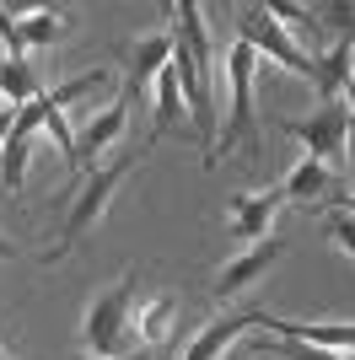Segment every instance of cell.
<instances>
[{"mask_svg": "<svg viewBox=\"0 0 355 360\" xmlns=\"http://www.w3.org/2000/svg\"><path fill=\"white\" fill-rule=\"evenodd\" d=\"M259 54L248 44H232L226 54V97H232V113H226V129L216 140V162L232 156V150H248V156H264V124H259V103H253V81H259Z\"/></svg>", "mask_w": 355, "mask_h": 360, "instance_id": "1", "label": "cell"}, {"mask_svg": "<svg viewBox=\"0 0 355 360\" xmlns=\"http://www.w3.org/2000/svg\"><path fill=\"white\" fill-rule=\"evenodd\" d=\"M146 150H151V146H146ZM146 150H124V156H113V162H97V167H92V178L70 194V210H65V226H59V248H49V264H54V258H65L75 242L92 231V226L103 221V210H108V199H113V188L130 178L140 162H146Z\"/></svg>", "mask_w": 355, "mask_h": 360, "instance_id": "2", "label": "cell"}, {"mask_svg": "<svg viewBox=\"0 0 355 360\" xmlns=\"http://www.w3.org/2000/svg\"><path fill=\"white\" fill-rule=\"evenodd\" d=\"M135 296H140V269H130L113 290L87 307V323H81V339H87L92 360H124V355H140L130 345V323H135Z\"/></svg>", "mask_w": 355, "mask_h": 360, "instance_id": "3", "label": "cell"}, {"mask_svg": "<svg viewBox=\"0 0 355 360\" xmlns=\"http://www.w3.org/2000/svg\"><path fill=\"white\" fill-rule=\"evenodd\" d=\"M237 44H248L259 60H275L280 70H291V75H301V81H312V60L291 44V32H285L280 22L264 11V6H237Z\"/></svg>", "mask_w": 355, "mask_h": 360, "instance_id": "4", "label": "cell"}, {"mask_svg": "<svg viewBox=\"0 0 355 360\" xmlns=\"http://www.w3.org/2000/svg\"><path fill=\"white\" fill-rule=\"evenodd\" d=\"M291 140H301L307 146V156L312 162H323V167H334V162H344V135H350V103H318L307 113V119H285L280 124Z\"/></svg>", "mask_w": 355, "mask_h": 360, "instance_id": "5", "label": "cell"}, {"mask_svg": "<svg viewBox=\"0 0 355 360\" xmlns=\"http://www.w3.org/2000/svg\"><path fill=\"white\" fill-rule=\"evenodd\" d=\"M285 210V194L280 188H248V194H232V205H226V237L232 242H264L275 237L269 226H275V215Z\"/></svg>", "mask_w": 355, "mask_h": 360, "instance_id": "6", "label": "cell"}, {"mask_svg": "<svg viewBox=\"0 0 355 360\" xmlns=\"http://www.w3.org/2000/svg\"><path fill=\"white\" fill-rule=\"evenodd\" d=\"M285 253V237H264V242H253L248 253H237L232 264H221V274H216V285H210V296L216 301H232L237 290H248L253 280H264L269 269H275V258Z\"/></svg>", "mask_w": 355, "mask_h": 360, "instance_id": "7", "label": "cell"}, {"mask_svg": "<svg viewBox=\"0 0 355 360\" xmlns=\"http://www.w3.org/2000/svg\"><path fill=\"white\" fill-rule=\"evenodd\" d=\"M130 108H135V91H130V86H118L113 103H108L103 113H97V119H92L87 129L75 135V172H81V167H97V156H103V150L113 146L118 135H124V124H130Z\"/></svg>", "mask_w": 355, "mask_h": 360, "instance_id": "8", "label": "cell"}, {"mask_svg": "<svg viewBox=\"0 0 355 360\" xmlns=\"http://www.w3.org/2000/svg\"><path fill=\"white\" fill-rule=\"evenodd\" d=\"M259 328H264V333H280V339H296V345L350 349V355H355V323H296V317L264 312V323H259Z\"/></svg>", "mask_w": 355, "mask_h": 360, "instance_id": "9", "label": "cell"}, {"mask_svg": "<svg viewBox=\"0 0 355 360\" xmlns=\"http://www.w3.org/2000/svg\"><path fill=\"white\" fill-rule=\"evenodd\" d=\"M350 81H355V44H350V38H334V49H323V54L312 60V86H318V103H340Z\"/></svg>", "mask_w": 355, "mask_h": 360, "instance_id": "10", "label": "cell"}, {"mask_svg": "<svg viewBox=\"0 0 355 360\" xmlns=\"http://www.w3.org/2000/svg\"><path fill=\"white\" fill-rule=\"evenodd\" d=\"M264 323V312H242V317H221V323H205V328L194 333V345L183 349V360H221L226 349L242 339V333H253Z\"/></svg>", "mask_w": 355, "mask_h": 360, "instance_id": "11", "label": "cell"}, {"mask_svg": "<svg viewBox=\"0 0 355 360\" xmlns=\"http://www.w3.org/2000/svg\"><path fill=\"white\" fill-rule=\"evenodd\" d=\"M280 194L291 199V205H323L328 194H334V172H328L323 162H312V156H301V162L285 172Z\"/></svg>", "mask_w": 355, "mask_h": 360, "instance_id": "12", "label": "cell"}, {"mask_svg": "<svg viewBox=\"0 0 355 360\" xmlns=\"http://www.w3.org/2000/svg\"><path fill=\"white\" fill-rule=\"evenodd\" d=\"M167 60H173V32H156V38H146V44L135 49V65H130V75H124V86L140 97L146 86H156V75L167 70Z\"/></svg>", "mask_w": 355, "mask_h": 360, "instance_id": "13", "label": "cell"}, {"mask_svg": "<svg viewBox=\"0 0 355 360\" xmlns=\"http://www.w3.org/2000/svg\"><path fill=\"white\" fill-rule=\"evenodd\" d=\"M65 27H70V16H65V11L38 6V11L16 16V44H22V54H27V49H49V44H59V38H65Z\"/></svg>", "mask_w": 355, "mask_h": 360, "instance_id": "14", "label": "cell"}, {"mask_svg": "<svg viewBox=\"0 0 355 360\" xmlns=\"http://www.w3.org/2000/svg\"><path fill=\"white\" fill-rule=\"evenodd\" d=\"M173 312H178V301H173V296H151L146 307L135 312V323H130V345L146 355V349L156 345L167 328H173Z\"/></svg>", "mask_w": 355, "mask_h": 360, "instance_id": "15", "label": "cell"}, {"mask_svg": "<svg viewBox=\"0 0 355 360\" xmlns=\"http://www.w3.org/2000/svg\"><path fill=\"white\" fill-rule=\"evenodd\" d=\"M0 97H6L11 108H27L32 97H44L38 70H32L27 60H11V54H6V60H0Z\"/></svg>", "mask_w": 355, "mask_h": 360, "instance_id": "16", "label": "cell"}, {"mask_svg": "<svg viewBox=\"0 0 355 360\" xmlns=\"http://www.w3.org/2000/svg\"><path fill=\"white\" fill-rule=\"evenodd\" d=\"M189 108H183V91H178V75H173V60H167V70L156 75V124H151V146L173 129L178 119H183Z\"/></svg>", "mask_w": 355, "mask_h": 360, "instance_id": "17", "label": "cell"}, {"mask_svg": "<svg viewBox=\"0 0 355 360\" xmlns=\"http://www.w3.org/2000/svg\"><path fill=\"white\" fill-rule=\"evenodd\" d=\"M253 355H280V360H355L350 349H318V345H296V339H275V345H253Z\"/></svg>", "mask_w": 355, "mask_h": 360, "instance_id": "18", "label": "cell"}, {"mask_svg": "<svg viewBox=\"0 0 355 360\" xmlns=\"http://www.w3.org/2000/svg\"><path fill=\"white\" fill-rule=\"evenodd\" d=\"M108 81H113L108 70H87V75H70L65 86H54V103H59V108H65V103H81V97H92V91H103Z\"/></svg>", "mask_w": 355, "mask_h": 360, "instance_id": "19", "label": "cell"}, {"mask_svg": "<svg viewBox=\"0 0 355 360\" xmlns=\"http://www.w3.org/2000/svg\"><path fill=\"white\" fill-rule=\"evenodd\" d=\"M44 129H49V135H54L59 156H65V162L75 167V129H70V124H65V108L54 103V91H49V119H44Z\"/></svg>", "mask_w": 355, "mask_h": 360, "instance_id": "20", "label": "cell"}, {"mask_svg": "<svg viewBox=\"0 0 355 360\" xmlns=\"http://www.w3.org/2000/svg\"><path fill=\"white\" fill-rule=\"evenodd\" d=\"M328 242H334L340 253H350V258H355V215L328 210Z\"/></svg>", "mask_w": 355, "mask_h": 360, "instance_id": "21", "label": "cell"}, {"mask_svg": "<svg viewBox=\"0 0 355 360\" xmlns=\"http://www.w3.org/2000/svg\"><path fill=\"white\" fill-rule=\"evenodd\" d=\"M0 44L11 49V60H22V44H16V16L0 6Z\"/></svg>", "mask_w": 355, "mask_h": 360, "instance_id": "22", "label": "cell"}, {"mask_svg": "<svg viewBox=\"0 0 355 360\" xmlns=\"http://www.w3.org/2000/svg\"><path fill=\"white\" fill-rule=\"evenodd\" d=\"M328 210H344V215H355V194H328Z\"/></svg>", "mask_w": 355, "mask_h": 360, "instance_id": "23", "label": "cell"}, {"mask_svg": "<svg viewBox=\"0 0 355 360\" xmlns=\"http://www.w3.org/2000/svg\"><path fill=\"white\" fill-rule=\"evenodd\" d=\"M11 119H16V108H0V150H6V135H11Z\"/></svg>", "mask_w": 355, "mask_h": 360, "instance_id": "24", "label": "cell"}, {"mask_svg": "<svg viewBox=\"0 0 355 360\" xmlns=\"http://www.w3.org/2000/svg\"><path fill=\"white\" fill-rule=\"evenodd\" d=\"M344 162H350V172H355V119H350V135H344Z\"/></svg>", "mask_w": 355, "mask_h": 360, "instance_id": "25", "label": "cell"}, {"mask_svg": "<svg viewBox=\"0 0 355 360\" xmlns=\"http://www.w3.org/2000/svg\"><path fill=\"white\" fill-rule=\"evenodd\" d=\"M0 108H11V103H6V97H0Z\"/></svg>", "mask_w": 355, "mask_h": 360, "instance_id": "26", "label": "cell"}, {"mask_svg": "<svg viewBox=\"0 0 355 360\" xmlns=\"http://www.w3.org/2000/svg\"><path fill=\"white\" fill-rule=\"evenodd\" d=\"M124 360H140V355H124Z\"/></svg>", "mask_w": 355, "mask_h": 360, "instance_id": "27", "label": "cell"}]
</instances>
